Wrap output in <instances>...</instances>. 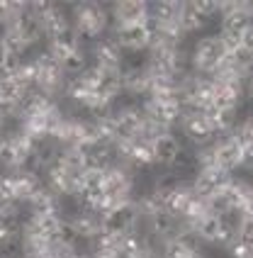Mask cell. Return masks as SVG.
<instances>
[{"mask_svg": "<svg viewBox=\"0 0 253 258\" xmlns=\"http://www.w3.org/2000/svg\"><path fill=\"white\" fill-rule=\"evenodd\" d=\"M231 46L219 32H212V34H202L197 42H193L190 51H187V66L193 73L200 76H214V73L222 71V66L229 58Z\"/></svg>", "mask_w": 253, "mask_h": 258, "instance_id": "6da1fadb", "label": "cell"}, {"mask_svg": "<svg viewBox=\"0 0 253 258\" xmlns=\"http://www.w3.org/2000/svg\"><path fill=\"white\" fill-rule=\"evenodd\" d=\"M71 27L83 42H100L112 27L110 8L100 3H78L71 8Z\"/></svg>", "mask_w": 253, "mask_h": 258, "instance_id": "7a4b0ae2", "label": "cell"}, {"mask_svg": "<svg viewBox=\"0 0 253 258\" xmlns=\"http://www.w3.org/2000/svg\"><path fill=\"white\" fill-rule=\"evenodd\" d=\"M112 39L117 42V46L122 51L141 54V51H149L151 49V44H154V29H151V22L112 27Z\"/></svg>", "mask_w": 253, "mask_h": 258, "instance_id": "3957f363", "label": "cell"}, {"mask_svg": "<svg viewBox=\"0 0 253 258\" xmlns=\"http://www.w3.org/2000/svg\"><path fill=\"white\" fill-rule=\"evenodd\" d=\"M110 20H112V27L151 22V5H146V3H117L110 8Z\"/></svg>", "mask_w": 253, "mask_h": 258, "instance_id": "277c9868", "label": "cell"}]
</instances>
